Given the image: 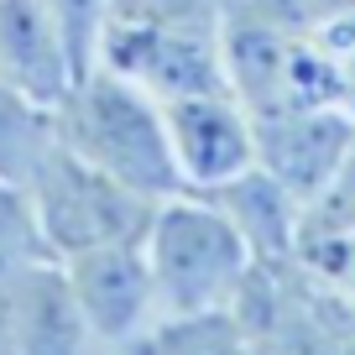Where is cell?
Returning a JSON list of instances; mask_svg holds the SVG:
<instances>
[{
    "mask_svg": "<svg viewBox=\"0 0 355 355\" xmlns=\"http://www.w3.org/2000/svg\"><path fill=\"white\" fill-rule=\"evenodd\" d=\"M162 115H167V141H173L183 189L214 193L256 167V115L235 89L167 100Z\"/></svg>",
    "mask_w": 355,
    "mask_h": 355,
    "instance_id": "8992f818",
    "label": "cell"
},
{
    "mask_svg": "<svg viewBox=\"0 0 355 355\" xmlns=\"http://www.w3.org/2000/svg\"><path fill=\"white\" fill-rule=\"evenodd\" d=\"M0 73L47 105H58V94L73 84L68 47L42 0H0Z\"/></svg>",
    "mask_w": 355,
    "mask_h": 355,
    "instance_id": "9c48e42d",
    "label": "cell"
},
{
    "mask_svg": "<svg viewBox=\"0 0 355 355\" xmlns=\"http://www.w3.org/2000/svg\"><path fill=\"white\" fill-rule=\"evenodd\" d=\"M115 21L131 26H225V0H110Z\"/></svg>",
    "mask_w": 355,
    "mask_h": 355,
    "instance_id": "2e32d148",
    "label": "cell"
},
{
    "mask_svg": "<svg viewBox=\"0 0 355 355\" xmlns=\"http://www.w3.org/2000/svg\"><path fill=\"white\" fill-rule=\"evenodd\" d=\"M0 355H94L63 261L42 256L0 277Z\"/></svg>",
    "mask_w": 355,
    "mask_h": 355,
    "instance_id": "52a82bcc",
    "label": "cell"
},
{
    "mask_svg": "<svg viewBox=\"0 0 355 355\" xmlns=\"http://www.w3.org/2000/svg\"><path fill=\"white\" fill-rule=\"evenodd\" d=\"M42 256H47V241H42V225H37L32 193L21 183L0 178V277L16 272V266L42 261Z\"/></svg>",
    "mask_w": 355,
    "mask_h": 355,
    "instance_id": "5bb4252c",
    "label": "cell"
},
{
    "mask_svg": "<svg viewBox=\"0 0 355 355\" xmlns=\"http://www.w3.org/2000/svg\"><path fill=\"white\" fill-rule=\"evenodd\" d=\"M141 245H146V261H152V277H157L162 319L235 309L241 288L261 266L251 241L241 235V225L209 193H193V189H178L167 199H157Z\"/></svg>",
    "mask_w": 355,
    "mask_h": 355,
    "instance_id": "7a4b0ae2",
    "label": "cell"
},
{
    "mask_svg": "<svg viewBox=\"0 0 355 355\" xmlns=\"http://www.w3.org/2000/svg\"><path fill=\"white\" fill-rule=\"evenodd\" d=\"M26 193H32V209H37V225H42L53 261L100 251V245L141 241L157 209V199L125 189L121 178L100 173L94 162L73 157L68 146L47 152V162L32 173Z\"/></svg>",
    "mask_w": 355,
    "mask_h": 355,
    "instance_id": "3957f363",
    "label": "cell"
},
{
    "mask_svg": "<svg viewBox=\"0 0 355 355\" xmlns=\"http://www.w3.org/2000/svg\"><path fill=\"white\" fill-rule=\"evenodd\" d=\"M63 272H68V288L78 298V313H84L89 334H94V350L136 345L162 324L157 277H152V261H146L141 241L68 256Z\"/></svg>",
    "mask_w": 355,
    "mask_h": 355,
    "instance_id": "5b68a950",
    "label": "cell"
},
{
    "mask_svg": "<svg viewBox=\"0 0 355 355\" xmlns=\"http://www.w3.org/2000/svg\"><path fill=\"white\" fill-rule=\"evenodd\" d=\"M42 6H47V16H53L63 47H68L73 78L89 73V68H100L105 37H110V16H115L110 0H42Z\"/></svg>",
    "mask_w": 355,
    "mask_h": 355,
    "instance_id": "4fadbf2b",
    "label": "cell"
},
{
    "mask_svg": "<svg viewBox=\"0 0 355 355\" xmlns=\"http://www.w3.org/2000/svg\"><path fill=\"white\" fill-rule=\"evenodd\" d=\"M94 355H157V350H152V334H146L136 345H110V350H94Z\"/></svg>",
    "mask_w": 355,
    "mask_h": 355,
    "instance_id": "e0dca14e",
    "label": "cell"
},
{
    "mask_svg": "<svg viewBox=\"0 0 355 355\" xmlns=\"http://www.w3.org/2000/svg\"><path fill=\"white\" fill-rule=\"evenodd\" d=\"M256 115V167L277 178L298 204L334 178L355 141V121L340 105H277V110H251Z\"/></svg>",
    "mask_w": 355,
    "mask_h": 355,
    "instance_id": "ba28073f",
    "label": "cell"
},
{
    "mask_svg": "<svg viewBox=\"0 0 355 355\" xmlns=\"http://www.w3.org/2000/svg\"><path fill=\"white\" fill-rule=\"evenodd\" d=\"M340 230H355V141L345 152V162L334 167V178L303 204L298 241L303 235H340Z\"/></svg>",
    "mask_w": 355,
    "mask_h": 355,
    "instance_id": "9a60e30c",
    "label": "cell"
},
{
    "mask_svg": "<svg viewBox=\"0 0 355 355\" xmlns=\"http://www.w3.org/2000/svg\"><path fill=\"white\" fill-rule=\"evenodd\" d=\"M157 355H266V345L241 324L235 309L220 313H183V319H162L152 329Z\"/></svg>",
    "mask_w": 355,
    "mask_h": 355,
    "instance_id": "7c38bea8",
    "label": "cell"
},
{
    "mask_svg": "<svg viewBox=\"0 0 355 355\" xmlns=\"http://www.w3.org/2000/svg\"><path fill=\"white\" fill-rule=\"evenodd\" d=\"M105 68L141 84L152 100H189L209 89H230L220 26H131L115 21L105 37Z\"/></svg>",
    "mask_w": 355,
    "mask_h": 355,
    "instance_id": "277c9868",
    "label": "cell"
},
{
    "mask_svg": "<svg viewBox=\"0 0 355 355\" xmlns=\"http://www.w3.org/2000/svg\"><path fill=\"white\" fill-rule=\"evenodd\" d=\"M53 146H58L53 105L0 73V178L26 189Z\"/></svg>",
    "mask_w": 355,
    "mask_h": 355,
    "instance_id": "8fae6325",
    "label": "cell"
},
{
    "mask_svg": "<svg viewBox=\"0 0 355 355\" xmlns=\"http://www.w3.org/2000/svg\"><path fill=\"white\" fill-rule=\"evenodd\" d=\"M235 225L241 235L251 241L256 261L261 266H293L298 261V225H303V204L282 189L277 178L266 173V167H251L241 173L235 183L209 193Z\"/></svg>",
    "mask_w": 355,
    "mask_h": 355,
    "instance_id": "30bf717a",
    "label": "cell"
},
{
    "mask_svg": "<svg viewBox=\"0 0 355 355\" xmlns=\"http://www.w3.org/2000/svg\"><path fill=\"white\" fill-rule=\"evenodd\" d=\"M53 121H58V146L94 162L100 173L121 178L125 189L146 193V199H167L183 189L173 141H167L162 100H152L141 84L121 78L115 68L100 63L78 73L58 94Z\"/></svg>",
    "mask_w": 355,
    "mask_h": 355,
    "instance_id": "6da1fadb",
    "label": "cell"
}]
</instances>
